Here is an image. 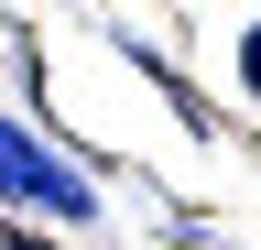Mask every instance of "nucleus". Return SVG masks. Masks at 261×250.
I'll return each mask as SVG.
<instances>
[{
	"label": "nucleus",
	"mask_w": 261,
	"mask_h": 250,
	"mask_svg": "<svg viewBox=\"0 0 261 250\" xmlns=\"http://www.w3.org/2000/svg\"><path fill=\"white\" fill-rule=\"evenodd\" d=\"M0 196H11V207H44V217H87V185L65 174L33 131H11V120H0Z\"/></svg>",
	"instance_id": "obj_1"
},
{
	"label": "nucleus",
	"mask_w": 261,
	"mask_h": 250,
	"mask_svg": "<svg viewBox=\"0 0 261 250\" xmlns=\"http://www.w3.org/2000/svg\"><path fill=\"white\" fill-rule=\"evenodd\" d=\"M240 87H261V22H250V44H240Z\"/></svg>",
	"instance_id": "obj_2"
},
{
	"label": "nucleus",
	"mask_w": 261,
	"mask_h": 250,
	"mask_svg": "<svg viewBox=\"0 0 261 250\" xmlns=\"http://www.w3.org/2000/svg\"><path fill=\"white\" fill-rule=\"evenodd\" d=\"M0 250H44V239H22V229H0Z\"/></svg>",
	"instance_id": "obj_3"
}]
</instances>
